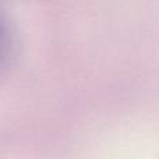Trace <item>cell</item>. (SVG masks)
<instances>
[{
    "label": "cell",
    "instance_id": "6da1fadb",
    "mask_svg": "<svg viewBox=\"0 0 159 159\" xmlns=\"http://www.w3.org/2000/svg\"><path fill=\"white\" fill-rule=\"evenodd\" d=\"M8 46H10V32H8L6 22L0 17V63L4 59V56L7 55Z\"/></svg>",
    "mask_w": 159,
    "mask_h": 159
}]
</instances>
